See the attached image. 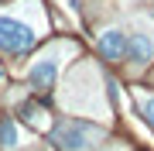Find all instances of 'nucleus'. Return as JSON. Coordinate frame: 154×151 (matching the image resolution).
<instances>
[{
    "instance_id": "nucleus-1",
    "label": "nucleus",
    "mask_w": 154,
    "mask_h": 151,
    "mask_svg": "<svg viewBox=\"0 0 154 151\" xmlns=\"http://www.w3.org/2000/svg\"><path fill=\"white\" fill-rule=\"evenodd\" d=\"M51 141H55L62 151H93L99 141H103V127L72 117V120H62V124L51 127Z\"/></svg>"
},
{
    "instance_id": "nucleus-2",
    "label": "nucleus",
    "mask_w": 154,
    "mask_h": 151,
    "mask_svg": "<svg viewBox=\"0 0 154 151\" xmlns=\"http://www.w3.org/2000/svg\"><path fill=\"white\" fill-rule=\"evenodd\" d=\"M34 48V31L17 17H0V52L4 55H24Z\"/></svg>"
},
{
    "instance_id": "nucleus-3",
    "label": "nucleus",
    "mask_w": 154,
    "mask_h": 151,
    "mask_svg": "<svg viewBox=\"0 0 154 151\" xmlns=\"http://www.w3.org/2000/svg\"><path fill=\"white\" fill-rule=\"evenodd\" d=\"M55 79H58V55H41L28 69V83L38 93H51L55 90Z\"/></svg>"
},
{
    "instance_id": "nucleus-4",
    "label": "nucleus",
    "mask_w": 154,
    "mask_h": 151,
    "mask_svg": "<svg viewBox=\"0 0 154 151\" xmlns=\"http://www.w3.org/2000/svg\"><path fill=\"white\" fill-rule=\"evenodd\" d=\"M130 65H147V62L154 58V41H151V34H130L127 38V55H123Z\"/></svg>"
},
{
    "instance_id": "nucleus-5",
    "label": "nucleus",
    "mask_w": 154,
    "mask_h": 151,
    "mask_svg": "<svg viewBox=\"0 0 154 151\" xmlns=\"http://www.w3.org/2000/svg\"><path fill=\"white\" fill-rule=\"evenodd\" d=\"M99 55L110 58V62H120V58L127 55V34H123L120 28L103 31V34H99Z\"/></svg>"
},
{
    "instance_id": "nucleus-6",
    "label": "nucleus",
    "mask_w": 154,
    "mask_h": 151,
    "mask_svg": "<svg viewBox=\"0 0 154 151\" xmlns=\"http://www.w3.org/2000/svg\"><path fill=\"white\" fill-rule=\"evenodd\" d=\"M21 117L34 124V127H41V131H48V110H41L38 103H21Z\"/></svg>"
},
{
    "instance_id": "nucleus-7",
    "label": "nucleus",
    "mask_w": 154,
    "mask_h": 151,
    "mask_svg": "<svg viewBox=\"0 0 154 151\" xmlns=\"http://www.w3.org/2000/svg\"><path fill=\"white\" fill-rule=\"evenodd\" d=\"M17 144H21L17 124H14V120H0V148H4V151H14Z\"/></svg>"
},
{
    "instance_id": "nucleus-8",
    "label": "nucleus",
    "mask_w": 154,
    "mask_h": 151,
    "mask_svg": "<svg viewBox=\"0 0 154 151\" xmlns=\"http://www.w3.org/2000/svg\"><path fill=\"white\" fill-rule=\"evenodd\" d=\"M140 113H144V120L154 127V96H151V100H140Z\"/></svg>"
},
{
    "instance_id": "nucleus-9",
    "label": "nucleus",
    "mask_w": 154,
    "mask_h": 151,
    "mask_svg": "<svg viewBox=\"0 0 154 151\" xmlns=\"http://www.w3.org/2000/svg\"><path fill=\"white\" fill-rule=\"evenodd\" d=\"M0 83H4V69H0Z\"/></svg>"
}]
</instances>
